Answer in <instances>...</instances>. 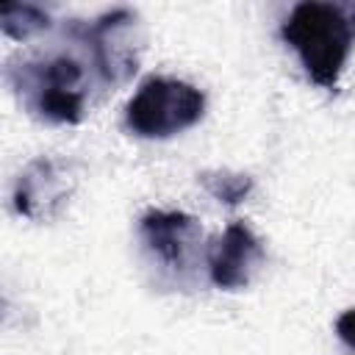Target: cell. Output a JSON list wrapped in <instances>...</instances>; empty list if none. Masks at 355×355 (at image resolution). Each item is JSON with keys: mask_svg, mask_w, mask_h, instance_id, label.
I'll return each mask as SVG.
<instances>
[{"mask_svg": "<svg viewBox=\"0 0 355 355\" xmlns=\"http://www.w3.org/2000/svg\"><path fill=\"white\" fill-rule=\"evenodd\" d=\"M280 36L297 53L305 75L333 92L355 44V6L322 0L297 3L280 25Z\"/></svg>", "mask_w": 355, "mask_h": 355, "instance_id": "6da1fadb", "label": "cell"}, {"mask_svg": "<svg viewBox=\"0 0 355 355\" xmlns=\"http://www.w3.org/2000/svg\"><path fill=\"white\" fill-rule=\"evenodd\" d=\"M8 80L36 116L61 125H75L83 119L86 69L78 58L50 55L44 61H22L8 67Z\"/></svg>", "mask_w": 355, "mask_h": 355, "instance_id": "7a4b0ae2", "label": "cell"}, {"mask_svg": "<svg viewBox=\"0 0 355 355\" xmlns=\"http://www.w3.org/2000/svg\"><path fill=\"white\" fill-rule=\"evenodd\" d=\"M205 94L178 78H147L125 105V125L141 139H169L202 119Z\"/></svg>", "mask_w": 355, "mask_h": 355, "instance_id": "3957f363", "label": "cell"}, {"mask_svg": "<svg viewBox=\"0 0 355 355\" xmlns=\"http://www.w3.org/2000/svg\"><path fill=\"white\" fill-rule=\"evenodd\" d=\"M136 14L128 8H116L94 19L92 25L80 28V39L89 44L97 72L105 83H122L136 72V53H133V33Z\"/></svg>", "mask_w": 355, "mask_h": 355, "instance_id": "277c9868", "label": "cell"}, {"mask_svg": "<svg viewBox=\"0 0 355 355\" xmlns=\"http://www.w3.org/2000/svg\"><path fill=\"white\" fill-rule=\"evenodd\" d=\"M263 261V247L258 236L244 225L233 222L208 250V275L216 288L236 291L244 288Z\"/></svg>", "mask_w": 355, "mask_h": 355, "instance_id": "5b68a950", "label": "cell"}, {"mask_svg": "<svg viewBox=\"0 0 355 355\" xmlns=\"http://www.w3.org/2000/svg\"><path fill=\"white\" fill-rule=\"evenodd\" d=\"M139 233L147 244V250L164 261L166 266L178 269L186 266L200 244V222L183 211H147L139 222Z\"/></svg>", "mask_w": 355, "mask_h": 355, "instance_id": "8992f818", "label": "cell"}, {"mask_svg": "<svg viewBox=\"0 0 355 355\" xmlns=\"http://www.w3.org/2000/svg\"><path fill=\"white\" fill-rule=\"evenodd\" d=\"M69 194L67 175L50 158H36L19 172L14 183V208L19 216L44 219L50 216Z\"/></svg>", "mask_w": 355, "mask_h": 355, "instance_id": "52a82bcc", "label": "cell"}, {"mask_svg": "<svg viewBox=\"0 0 355 355\" xmlns=\"http://www.w3.org/2000/svg\"><path fill=\"white\" fill-rule=\"evenodd\" d=\"M0 25H3L6 36L25 42V39L47 31L50 17H47V11H42L39 6H31V3H6L0 8Z\"/></svg>", "mask_w": 355, "mask_h": 355, "instance_id": "ba28073f", "label": "cell"}, {"mask_svg": "<svg viewBox=\"0 0 355 355\" xmlns=\"http://www.w3.org/2000/svg\"><path fill=\"white\" fill-rule=\"evenodd\" d=\"M200 183L205 186V191L225 202V205H241L250 191H252V178L244 172H230V169H208L200 175Z\"/></svg>", "mask_w": 355, "mask_h": 355, "instance_id": "9c48e42d", "label": "cell"}, {"mask_svg": "<svg viewBox=\"0 0 355 355\" xmlns=\"http://www.w3.org/2000/svg\"><path fill=\"white\" fill-rule=\"evenodd\" d=\"M336 333H338V338L355 352V308L344 311V313L336 319Z\"/></svg>", "mask_w": 355, "mask_h": 355, "instance_id": "30bf717a", "label": "cell"}]
</instances>
